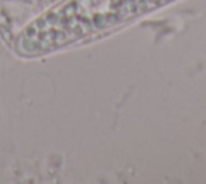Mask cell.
<instances>
[{"mask_svg": "<svg viewBox=\"0 0 206 184\" xmlns=\"http://www.w3.org/2000/svg\"><path fill=\"white\" fill-rule=\"evenodd\" d=\"M174 0H61L31 21L16 39V52L35 57L111 31Z\"/></svg>", "mask_w": 206, "mask_h": 184, "instance_id": "cell-1", "label": "cell"}]
</instances>
